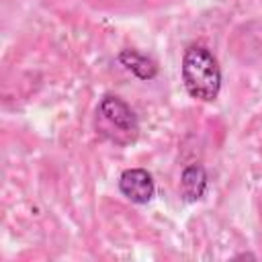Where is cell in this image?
Returning a JSON list of instances; mask_svg holds the SVG:
<instances>
[{
    "label": "cell",
    "instance_id": "cell-4",
    "mask_svg": "<svg viewBox=\"0 0 262 262\" xmlns=\"http://www.w3.org/2000/svg\"><path fill=\"white\" fill-rule=\"evenodd\" d=\"M207 190V172L201 164H190L180 176V194L184 201H199Z\"/></svg>",
    "mask_w": 262,
    "mask_h": 262
},
{
    "label": "cell",
    "instance_id": "cell-2",
    "mask_svg": "<svg viewBox=\"0 0 262 262\" xmlns=\"http://www.w3.org/2000/svg\"><path fill=\"white\" fill-rule=\"evenodd\" d=\"M94 127L100 137L115 145H129L139 135V123L133 108L113 94H106L100 100L96 108Z\"/></svg>",
    "mask_w": 262,
    "mask_h": 262
},
{
    "label": "cell",
    "instance_id": "cell-3",
    "mask_svg": "<svg viewBox=\"0 0 262 262\" xmlns=\"http://www.w3.org/2000/svg\"><path fill=\"white\" fill-rule=\"evenodd\" d=\"M119 188L125 199L135 205H145L154 199L156 184L147 170L143 168H129L119 176Z\"/></svg>",
    "mask_w": 262,
    "mask_h": 262
},
{
    "label": "cell",
    "instance_id": "cell-5",
    "mask_svg": "<svg viewBox=\"0 0 262 262\" xmlns=\"http://www.w3.org/2000/svg\"><path fill=\"white\" fill-rule=\"evenodd\" d=\"M119 61H121L131 74H135V76L141 78V80H151V78L158 74L156 63H154L149 57H145L143 53L135 51V49H125V51L119 55Z\"/></svg>",
    "mask_w": 262,
    "mask_h": 262
},
{
    "label": "cell",
    "instance_id": "cell-1",
    "mask_svg": "<svg viewBox=\"0 0 262 262\" xmlns=\"http://www.w3.org/2000/svg\"><path fill=\"white\" fill-rule=\"evenodd\" d=\"M182 82L186 92L203 102H211L221 90V70L215 55L205 45H190L182 57Z\"/></svg>",
    "mask_w": 262,
    "mask_h": 262
}]
</instances>
